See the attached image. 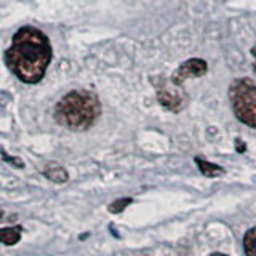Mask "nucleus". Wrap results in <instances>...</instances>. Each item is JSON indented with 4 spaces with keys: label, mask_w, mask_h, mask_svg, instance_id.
I'll return each mask as SVG.
<instances>
[{
    "label": "nucleus",
    "mask_w": 256,
    "mask_h": 256,
    "mask_svg": "<svg viewBox=\"0 0 256 256\" xmlns=\"http://www.w3.org/2000/svg\"><path fill=\"white\" fill-rule=\"evenodd\" d=\"M157 100L165 109L172 112H180L184 108V104H186V96L181 92V86L174 85L173 82L172 85H166V84L158 85Z\"/></svg>",
    "instance_id": "20e7f679"
},
{
    "label": "nucleus",
    "mask_w": 256,
    "mask_h": 256,
    "mask_svg": "<svg viewBox=\"0 0 256 256\" xmlns=\"http://www.w3.org/2000/svg\"><path fill=\"white\" fill-rule=\"evenodd\" d=\"M132 204V198L130 197H125V198H118V200H114L110 205H109V212L110 213H122L125 208Z\"/></svg>",
    "instance_id": "9d476101"
},
{
    "label": "nucleus",
    "mask_w": 256,
    "mask_h": 256,
    "mask_svg": "<svg viewBox=\"0 0 256 256\" xmlns=\"http://www.w3.org/2000/svg\"><path fill=\"white\" fill-rule=\"evenodd\" d=\"M208 256H226V254H224V253H220V252H214V253H210Z\"/></svg>",
    "instance_id": "ddd939ff"
},
{
    "label": "nucleus",
    "mask_w": 256,
    "mask_h": 256,
    "mask_svg": "<svg viewBox=\"0 0 256 256\" xmlns=\"http://www.w3.org/2000/svg\"><path fill=\"white\" fill-rule=\"evenodd\" d=\"M252 54H253V60H254V62H253V70H254V74H256V45L252 48Z\"/></svg>",
    "instance_id": "f8f14e48"
},
{
    "label": "nucleus",
    "mask_w": 256,
    "mask_h": 256,
    "mask_svg": "<svg viewBox=\"0 0 256 256\" xmlns=\"http://www.w3.org/2000/svg\"><path fill=\"white\" fill-rule=\"evenodd\" d=\"M44 174L45 178H48L53 182H66L69 180V174H68V170L66 168H62L61 165L58 164H48L45 168H44Z\"/></svg>",
    "instance_id": "423d86ee"
},
{
    "label": "nucleus",
    "mask_w": 256,
    "mask_h": 256,
    "mask_svg": "<svg viewBox=\"0 0 256 256\" xmlns=\"http://www.w3.org/2000/svg\"><path fill=\"white\" fill-rule=\"evenodd\" d=\"M206 70H208L206 61L200 60V58H192V60L184 61L181 66L173 72V76H172L170 80L174 85L181 86L189 78H197V77L205 76Z\"/></svg>",
    "instance_id": "39448f33"
},
{
    "label": "nucleus",
    "mask_w": 256,
    "mask_h": 256,
    "mask_svg": "<svg viewBox=\"0 0 256 256\" xmlns=\"http://www.w3.org/2000/svg\"><path fill=\"white\" fill-rule=\"evenodd\" d=\"M196 164L198 166L200 173H202L204 176H206V178H216V176H221L224 174V168L216 165V164H212L208 162V160H204L200 157H196Z\"/></svg>",
    "instance_id": "6e6552de"
},
{
    "label": "nucleus",
    "mask_w": 256,
    "mask_h": 256,
    "mask_svg": "<svg viewBox=\"0 0 256 256\" xmlns=\"http://www.w3.org/2000/svg\"><path fill=\"white\" fill-rule=\"evenodd\" d=\"M56 124L72 132H85L94 125L101 116L98 96L86 90H72L66 93L54 106Z\"/></svg>",
    "instance_id": "f03ea898"
},
{
    "label": "nucleus",
    "mask_w": 256,
    "mask_h": 256,
    "mask_svg": "<svg viewBox=\"0 0 256 256\" xmlns=\"http://www.w3.org/2000/svg\"><path fill=\"white\" fill-rule=\"evenodd\" d=\"M21 232H22V226H6L0 229V242L4 245L10 246L20 242L21 238Z\"/></svg>",
    "instance_id": "0eeeda50"
},
{
    "label": "nucleus",
    "mask_w": 256,
    "mask_h": 256,
    "mask_svg": "<svg viewBox=\"0 0 256 256\" xmlns=\"http://www.w3.org/2000/svg\"><path fill=\"white\" fill-rule=\"evenodd\" d=\"M4 158L5 160H10V162H8V164H12V165H16V166H22V164H21V160L20 158H8V156L5 154V152H4Z\"/></svg>",
    "instance_id": "9b49d317"
},
{
    "label": "nucleus",
    "mask_w": 256,
    "mask_h": 256,
    "mask_svg": "<svg viewBox=\"0 0 256 256\" xmlns=\"http://www.w3.org/2000/svg\"><path fill=\"white\" fill-rule=\"evenodd\" d=\"M244 250L246 256H256V226L248 229L244 236Z\"/></svg>",
    "instance_id": "1a4fd4ad"
},
{
    "label": "nucleus",
    "mask_w": 256,
    "mask_h": 256,
    "mask_svg": "<svg viewBox=\"0 0 256 256\" xmlns=\"http://www.w3.org/2000/svg\"><path fill=\"white\" fill-rule=\"evenodd\" d=\"M229 101L234 116L250 128H256V84L252 78H236L229 85Z\"/></svg>",
    "instance_id": "7ed1b4c3"
},
{
    "label": "nucleus",
    "mask_w": 256,
    "mask_h": 256,
    "mask_svg": "<svg viewBox=\"0 0 256 256\" xmlns=\"http://www.w3.org/2000/svg\"><path fill=\"white\" fill-rule=\"evenodd\" d=\"M53 58V48L48 37L34 26H22L16 30L12 45L5 52L8 69L22 84L34 85L44 78Z\"/></svg>",
    "instance_id": "f257e3e1"
}]
</instances>
